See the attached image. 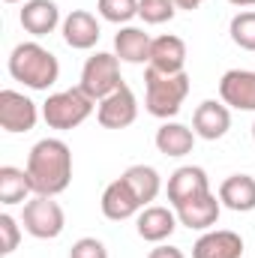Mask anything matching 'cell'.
<instances>
[{
	"label": "cell",
	"instance_id": "obj_1",
	"mask_svg": "<svg viewBox=\"0 0 255 258\" xmlns=\"http://www.w3.org/2000/svg\"><path fill=\"white\" fill-rule=\"evenodd\" d=\"M27 177L33 195H60L72 183V150L60 138H42L27 153Z\"/></svg>",
	"mask_w": 255,
	"mask_h": 258
},
{
	"label": "cell",
	"instance_id": "obj_2",
	"mask_svg": "<svg viewBox=\"0 0 255 258\" xmlns=\"http://www.w3.org/2000/svg\"><path fill=\"white\" fill-rule=\"evenodd\" d=\"M9 75L30 90H48L60 78V63L39 42H18L9 54Z\"/></svg>",
	"mask_w": 255,
	"mask_h": 258
},
{
	"label": "cell",
	"instance_id": "obj_3",
	"mask_svg": "<svg viewBox=\"0 0 255 258\" xmlns=\"http://www.w3.org/2000/svg\"><path fill=\"white\" fill-rule=\"evenodd\" d=\"M189 96V75L186 72H156V69H144V105L153 117L168 120L180 111L183 99Z\"/></svg>",
	"mask_w": 255,
	"mask_h": 258
},
{
	"label": "cell",
	"instance_id": "obj_4",
	"mask_svg": "<svg viewBox=\"0 0 255 258\" xmlns=\"http://www.w3.org/2000/svg\"><path fill=\"white\" fill-rule=\"evenodd\" d=\"M93 99L81 90V87H69L60 93H51L45 102H42V120L51 129H75L81 126L90 114H93Z\"/></svg>",
	"mask_w": 255,
	"mask_h": 258
},
{
	"label": "cell",
	"instance_id": "obj_5",
	"mask_svg": "<svg viewBox=\"0 0 255 258\" xmlns=\"http://www.w3.org/2000/svg\"><path fill=\"white\" fill-rule=\"evenodd\" d=\"M21 225L36 240H54V237L63 234V225H66L63 207L51 195H33L30 201H24Z\"/></svg>",
	"mask_w": 255,
	"mask_h": 258
},
{
	"label": "cell",
	"instance_id": "obj_6",
	"mask_svg": "<svg viewBox=\"0 0 255 258\" xmlns=\"http://www.w3.org/2000/svg\"><path fill=\"white\" fill-rule=\"evenodd\" d=\"M120 84H123V78H120V57H117V54L96 51L93 57L84 60L81 84H78V87H81L93 102H102V99L111 96Z\"/></svg>",
	"mask_w": 255,
	"mask_h": 258
},
{
	"label": "cell",
	"instance_id": "obj_7",
	"mask_svg": "<svg viewBox=\"0 0 255 258\" xmlns=\"http://www.w3.org/2000/svg\"><path fill=\"white\" fill-rule=\"evenodd\" d=\"M39 120V108L30 96L18 93V90H0V126L12 135L18 132H30Z\"/></svg>",
	"mask_w": 255,
	"mask_h": 258
},
{
	"label": "cell",
	"instance_id": "obj_8",
	"mask_svg": "<svg viewBox=\"0 0 255 258\" xmlns=\"http://www.w3.org/2000/svg\"><path fill=\"white\" fill-rule=\"evenodd\" d=\"M138 117V99L129 84H120L111 96L96 102V120L105 129H126Z\"/></svg>",
	"mask_w": 255,
	"mask_h": 258
},
{
	"label": "cell",
	"instance_id": "obj_9",
	"mask_svg": "<svg viewBox=\"0 0 255 258\" xmlns=\"http://www.w3.org/2000/svg\"><path fill=\"white\" fill-rule=\"evenodd\" d=\"M219 96L234 111H255V72L252 69H228L219 78Z\"/></svg>",
	"mask_w": 255,
	"mask_h": 258
},
{
	"label": "cell",
	"instance_id": "obj_10",
	"mask_svg": "<svg viewBox=\"0 0 255 258\" xmlns=\"http://www.w3.org/2000/svg\"><path fill=\"white\" fill-rule=\"evenodd\" d=\"M174 213H177L180 225H186L189 231H210L219 222L222 201L213 192H204V195H195L189 201H183V204H177Z\"/></svg>",
	"mask_w": 255,
	"mask_h": 258
},
{
	"label": "cell",
	"instance_id": "obj_11",
	"mask_svg": "<svg viewBox=\"0 0 255 258\" xmlns=\"http://www.w3.org/2000/svg\"><path fill=\"white\" fill-rule=\"evenodd\" d=\"M231 129V108L216 99H204L192 114V132L204 141H219Z\"/></svg>",
	"mask_w": 255,
	"mask_h": 258
},
{
	"label": "cell",
	"instance_id": "obj_12",
	"mask_svg": "<svg viewBox=\"0 0 255 258\" xmlns=\"http://www.w3.org/2000/svg\"><path fill=\"white\" fill-rule=\"evenodd\" d=\"M60 30H63V42L69 45V48H75V51L93 48V45L99 42V36H102L96 15L87 12V9H72V12L63 18Z\"/></svg>",
	"mask_w": 255,
	"mask_h": 258
},
{
	"label": "cell",
	"instance_id": "obj_13",
	"mask_svg": "<svg viewBox=\"0 0 255 258\" xmlns=\"http://www.w3.org/2000/svg\"><path fill=\"white\" fill-rule=\"evenodd\" d=\"M177 222H180V219H177V213H174L171 207L150 204V207H144V210L138 213L135 228H138V237H141V240H147V243H165V240L174 234Z\"/></svg>",
	"mask_w": 255,
	"mask_h": 258
},
{
	"label": "cell",
	"instance_id": "obj_14",
	"mask_svg": "<svg viewBox=\"0 0 255 258\" xmlns=\"http://www.w3.org/2000/svg\"><path fill=\"white\" fill-rule=\"evenodd\" d=\"M102 213H105V219H111V222H123V219H132L135 213H141L144 210V204L138 201V195L132 192V186H129L123 177H117V180H111L108 186H105V192H102Z\"/></svg>",
	"mask_w": 255,
	"mask_h": 258
},
{
	"label": "cell",
	"instance_id": "obj_15",
	"mask_svg": "<svg viewBox=\"0 0 255 258\" xmlns=\"http://www.w3.org/2000/svg\"><path fill=\"white\" fill-rule=\"evenodd\" d=\"M240 255H243V237L237 231H228V228L204 231L192 246V258H240Z\"/></svg>",
	"mask_w": 255,
	"mask_h": 258
},
{
	"label": "cell",
	"instance_id": "obj_16",
	"mask_svg": "<svg viewBox=\"0 0 255 258\" xmlns=\"http://www.w3.org/2000/svg\"><path fill=\"white\" fill-rule=\"evenodd\" d=\"M165 192H168L171 207H177V204L189 201V198H195V195L210 192L207 171H204V168H198V165H180V168H177V171L168 177V186H165Z\"/></svg>",
	"mask_w": 255,
	"mask_h": 258
},
{
	"label": "cell",
	"instance_id": "obj_17",
	"mask_svg": "<svg viewBox=\"0 0 255 258\" xmlns=\"http://www.w3.org/2000/svg\"><path fill=\"white\" fill-rule=\"evenodd\" d=\"M18 21H21V27H24L30 36H36V39L54 33V27L63 24V21H60V9H57L54 0H24Z\"/></svg>",
	"mask_w": 255,
	"mask_h": 258
},
{
	"label": "cell",
	"instance_id": "obj_18",
	"mask_svg": "<svg viewBox=\"0 0 255 258\" xmlns=\"http://www.w3.org/2000/svg\"><path fill=\"white\" fill-rule=\"evenodd\" d=\"M150 69L156 72H186V42L174 33H165V36H156L153 45H150V60H147Z\"/></svg>",
	"mask_w": 255,
	"mask_h": 258
},
{
	"label": "cell",
	"instance_id": "obj_19",
	"mask_svg": "<svg viewBox=\"0 0 255 258\" xmlns=\"http://www.w3.org/2000/svg\"><path fill=\"white\" fill-rule=\"evenodd\" d=\"M219 201L234 213L255 210V177L252 174H231L219 186Z\"/></svg>",
	"mask_w": 255,
	"mask_h": 258
},
{
	"label": "cell",
	"instance_id": "obj_20",
	"mask_svg": "<svg viewBox=\"0 0 255 258\" xmlns=\"http://www.w3.org/2000/svg\"><path fill=\"white\" fill-rule=\"evenodd\" d=\"M150 33H144L141 27H120L117 36H114V54L123 60V63H147L150 60Z\"/></svg>",
	"mask_w": 255,
	"mask_h": 258
},
{
	"label": "cell",
	"instance_id": "obj_21",
	"mask_svg": "<svg viewBox=\"0 0 255 258\" xmlns=\"http://www.w3.org/2000/svg\"><path fill=\"white\" fill-rule=\"evenodd\" d=\"M195 132L189 126H183V123H174V120H165L162 126L156 129V150L162 153V156H186L192 153V147H195Z\"/></svg>",
	"mask_w": 255,
	"mask_h": 258
},
{
	"label": "cell",
	"instance_id": "obj_22",
	"mask_svg": "<svg viewBox=\"0 0 255 258\" xmlns=\"http://www.w3.org/2000/svg\"><path fill=\"white\" fill-rule=\"evenodd\" d=\"M120 177L132 186V192L138 195V201H141L144 207H150V201H156V195L162 189V177H159V171L150 168V165H129Z\"/></svg>",
	"mask_w": 255,
	"mask_h": 258
},
{
	"label": "cell",
	"instance_id": "obj_23",
	"mask_svg": "<svg viewBox=\"0 0 255 258\" xmlns=\"http://www.w3.org/2000/svg\"><path fill=\"white\" fill-rule=\"evenodd\" d=\"M30 192H33V186H30L27 171H21V168H15V165H3V168H0V201H3V204L30 201V198H27Z\"/></svg>",
	"mask_w": 255,
	"mask_h": 258
},
{
	"label": "cell",
	"instance_id": "obj_24",
	"mask_svg": "<svg viewBox=\"0 0 255 258\" xmlns=\"http://www.w3.org/2000/svg\"><path fill=\"white\" fill-rule=\"evenodd\" d=\"M228 33H231V42L243 51H255V9L246 12H237L228 24Z\"/></svg>",
	"mask_w": 255,
	"mask_h": 258
},
{
	"label": "cell",
	"instance_id": "obj_25",
	"mask_svg": "<svg viewBox=\"0 0 255 258\" xmlns=\"http://www.w3.org/2000/svg\"><path fill=\"white\" fill-rule=\"evenodd\" d=\"M96 12L111 24H126L138 15V0H96Z\"/></svg>",
	"mask_w": 255,
	"mask_h": 258
},
{
	"label": "cell",
	"instance_id": "obj_26",
	"mask_svg": "<svg viewBox=\"0 0 255 258\" xmlns=\"http://www.w3.org/2000/svg\"><path fill=\"white\" fill-rule=\"evenodd\" d=\"M174 15H177L174 0H138V18H144V24H165Z\"/></svg>",
	"mask_w": 255,
	"mask_h": 258
},
{
	"label": "cell",
	"instance_id": "obj_27",
	"mask_svg": "<svg viewBox=\"0 0 255 258\" xmlns=\"http://www.w3.org/2000/svg\"><path fill=\"white\" fill-rule=\"evenodd\" d=\"M0 234H3L0 255H12V252L18 249V240H21V225L15 222V216H9V213H0Z\"/></svg>",
	"mask_w": 255,
	"mask_h": 258
},
{
	"label": "cell",
	"instance_id": "obj_28",
	"mask_svg": "<svg viewBox=\"0 0 255 258\" xmlns=\"http://www.w3.org/2000/svg\"><path fill=\"white\" fill-rule=\"evenodd\" d=\"M69 258H108V249H105V243L96 240V237H81V240L72 243Z\"/></svg>",
	"mask_w": 255,
	"mask_h": 258
},
{
	"label": "cell",
	"instance_id": "obj_29",
	"mask_svg": "<svg viewBox=\"0 0 255 258\" xmlns=\"http://www.w3.org/2000/svg\"><path fill=\"white\" fill-rule=\"evenodd\" d=\"M147 258H186L177 246H168V243H156V249H150Z\"/></svg>",
	"mask_w": 255,
	"mask_h": 258
},
{
	"label": "cell",
	"instance_id": "obj_30",
	"mask_svg": "<svg viewBox=\"0 0 255 258\" xmlns=\"http://www.w3.org/2000/svg\"><path fill=\"white\" fill-rule=\"evenodd\" d=\"M174 3H177V9H198V6H201V3H204V0H174Z\"/></svg>",
	"mask_w": 255,
	"mask_h": 258
},
{
	"label": "cell",
	"instance_id": "obj_31",
	"mask_svg": "<svg viewBox=\"0 0 255 258\" xmlns=\"http://www.w3.org/2000/svg\"><path fill=\"white\" fill-rule=\"evenodd\" d=\"M231 6H240V9H246V6H255V0H228Z\"/></svg>",
	"mask_w": 255,
	"mask_h": 258
},
{
	"label": "cell",
	"instance_id": "obj_32",
	"mask_svg": "<svg viewBox=\"0 0 255 258\" xmlns=\"http://www.w3.org/2000/svg\"><path fill=\"white\" fill-rule=\"evenodd\" d=\"M3 3H21V0H3Z\"/></svg>",
	"mask_w": 255,
	"mask_h": 258
},
{
	"label": "cell",
	"instance_id": "obj_33",
	"mask_svg": "<svg viewBox=\"0 0 255 258\" xmlns=\"http://www.w3.org/2000/svg\"><path fill=\"white\" fill-rule=\"evenodd\" d=\"M252 141H255V123H252Z\"/></svg>",
	"mask_w": 255,
	"mask_h": 258
}]
</instances>
